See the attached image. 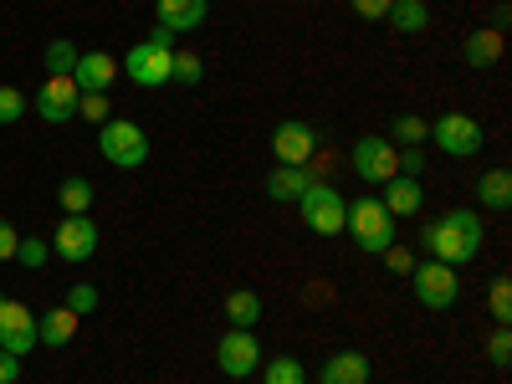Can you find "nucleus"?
Wrapping results in <instances>:
<instances>
[{
  "label": "nucleus",
  "mask_w": 512,
  "mask_h": 384,
  "mask_svg": "<svg viewBox=\"0 0 512 384\" xmlns=\"http://www.w3.org/2000/svg\"><path fill=\"white\" fill-rule=\"evenodd\" d=\"M420 241H425V251H431L436 262L466 267V262L482 256V216L477 210H446L441 221H431L420 231Z\"/></svg>",
  "instance_id": "nucleus-1"
},
{
  "label": "nucleus",
  "mask_w": 512,
  "mask_h": 384,
  "mask_svg": "<svg viewBox=\"0 0 512 384\" xmlns=\"http://www.w3.org/2000/svg\"><path fill=\"white\" fill-rule=\"evenodd\" d=\"M344 231L354 236V246L359 251H369V256H379L384 246H395V236H400V221L384 210L379 200H354L349 210H344Z\"/></svg>",
  "instance_id": "nucleus-2"
},
{
  "label": "nucleus",
  "mask_w": 512,
  "mask_h": 384,
  "mask_svg": "<svg viewBox=\"0 0 512 384\" xmlns=\"http://www.w3.org/2000/svg\"><path fill=\"white\" fill-rule=\"evenodd\" d=\"M98 149H103V159L113 169H139L149 159V134L139 123H128V118H108L98 128Z\"/></svg>",
  "instance_id": "nucleus-3"
},
{
  "label": "nucleus",
  "mask_w": 512,
  "mask_h": 384,
  "mask_svg": "<svg viewBox=\"0 0 512 384\" xmlns=\"http://www.w3.org/2000/svg\"><path fill=\"white\" fill-rule=\"evenodd\" d=\"M297 210H303V226H308V231H318V236H338V231H344V210H349V200L338 195L328 180H313L303 195H297Z\"/></svg>",
  "instance_id": "nucleus-4"
},
{
  "label": "nucleus",
  "mask_w": 512,
  "mask_h": 384,
  "mask_svg": "<svg viewBox=\"0 0 512 384\" xmlns=\"http://www.w3.org/2000/svg\"><path fill=\"white\" fill-rule=\"evenodd\" d=\"M410 287H415V297H420V308H431V313H446L456 297H461V277H456V267H446V262H415V272H410Z\"/></svg>",
  "instance_id": "nucleus-5"
},
{
  "label": "nucleus",
  "mask_w": 512,
  "mask_h": 384,
  "mask_svg": "<svg viewBox=\"0 0 512 384\" xmlns=\"http://www.w3.org/2000/svg\"><path fill=\"white\" fill-rule=\"evenodd\" d=\"M349 164H354V175H359L364 185H384V180L400 175V149H395L390 139L369 134V139H359V144L349 149Z\"/></svg>",
  "instance_id": "nucleus-6"
},
{
  "label": "nucleus",
  "mask_w": 512,
  "mask_h": 384,
  "mask_svg": "<svg viewBox=\"0 0 512 384\" xmlns=\"http://www.w3.org/2000/svg\"><path fill=\"white\" fill-rule=\"evenodd\" d=\"M425 139H436L441 154H451V159H466V154L482 149V123H477L472 113H441Z\"/></svg>",
  "instance_id": "nucleus-7"
},
{
  "label": "nucleus",
  "mask_w": 512,
  "mask_h": 384,
  "mask_svg": "<svg viewBox=\"0 0 512 384\" xmlns=\"http://www.w3.org/2000/svg\"><path fill=\"white\" fill-rule=\"evenodd\" d=\"M216 369L226 379H246L262 369V344H256V333L251 328H231L221 344H216Z\"/></svg>",
  "instance_id": "nucleus-8"
},
{
  "label": "nucleus",
  "mask_w": 512,
  "mask_h": 384,
  "mask_svg": "<svg viewBox=\"0 0 512 384\" xmlns=\"http://www.w3.org/2000/svg\"><path fill=\"white\" fill-rule=\"evenodd\" d=\"M169 47H154V41H139L134 52L123 57V67L118 72H128V82H139V88H164L169 82Z\"/></svg>",
  "instance_id": "nucleus-9"
},
{
  "label": "nucleus",
  "mask_w": 512,
  "mask_h": 384,
  "mask_svg": "<svg viewBox=\"0 0 512 384\" xmlns=\"http://www.w3.org/2000/svg\"><path fill=\"white\" fill-rule=\"evenodd\" d=\"M52 251L62 256V262H88V256L98 251V226L88 216H62V226L52 231Z\"/></svg>",
  "instance_id": "nucleus-10"
},
{
  "label": "nucleus",
  "mask_w": 512,
  "mask_h": 384,
  "mask_svg": "<svg viewBox=\"0 0 512 384\" xmlns=\"http://www.w3.org/2000/svg\"><path fill=\"white\" fill-rule=\"evenodd\" d=\"M0 349L16 354V359H26L36 349V318H31V308L11 303V297L0 303Z\"/></svg>",
  "instance_id": "nucleus-11"
},
{
  "label": "nucleus",
  "mask_w": 512,
  "mask_h": 384,
  "mask_svg": "<svg viewBox=\"0 0 512 384\" xmlns=\"http://www.w3.org/2000/svg\"><path fill=\"white\" fill-rule=\"evenodd\" d=\"M272 154H277V164H313V154H318V134H313L308 123L287 118V123L272 128Z\"/></svg>",
  "instance_id": "nucleus-12"
},
{
  "label": "nucleus",
  "mask_w": 512,
  "mask_h": 384,
  "mask_svg": "<svg viewBox=\"0 0 512 384\" xmlns=\"http://www.w3.org/2000/svg\"><path fill=\"white\" fill-rule=\"evenodd\" d=\"M77 103H82V93H77L72 77H47L36 88V113L47 118V123H67L77 113Z\"/></svg>",
  "instance_id": "nucleus-13"
},
{
  "label": "nucleus",
  "mask_w": 512,
  "mask_h": 384,
  "mask_svg": "<svg viewBox=\"0 0 512 384\" xmlns=\"http://www.w3.org/2000/svg\"><path fill=\"white\" fill-rule=\"evenodd\" d=\"M113 77H118V62H113L108 52H82L77 67H72L77 93H108V88H113Z\"/></svg>",
  "instance_id": "nucleus-14"
},
{
  "label": "nucleus",
  "mask_w": 512,
  "mask_h": 384,
  "mask_svg": "<svg viewBox=\"0 0 512 384\" xmlns=\"http://www.w3.org/2000/svg\"><path fill=\"white\" fill-rule=\"evenodd\" d=\"M318 384H369V354H359V349L328 354L318 369Z\"/></svg>",
  "instance_id": "nucleus-15"
},
{
  "label": "nucleus",
  "mask_w": 512,
  "mask_h": 384,
  "mask_svg": "<svg viewBox=\"0 0 512 384\" xmlns=\"http://www.w3.org/2000/svg\"><path fill=\"white\" fill-rule=\"evenodd\" d=\"M205 6L210 0H154V11H159V26L164 31H195L200 21H205Z\"/></svg>",
  "instance_id": "nucleus-16"
},
{
  "label": "nucleus",
  "mask_w": 512,
  "mask_h": 384,
  "mask_svg": "<svg viewBox=\"0 0 512 384\" xmlns=\"http://www.w3.org/2000/svg\"><path fill=\"white\" fill-rule=\"evenodd\" d=\"M461 57H466V67H477V72L497 67L502 62V31H492V26L472 31V36L461 41Z\"/></svg>",
  "instance_id": "nucleus-17"
},
{
  "label": "nucleus",
  "mask_w": 512,
  "mask_h": 384,
  "mask_svg": "<svg viewBox=\"0 0 512 384\" xmlns=\"http://www.w3.org/2000/svg\"><path fill=\"white\" fill-rule=\"evenodd\" d=\"M379 205L400 221V216H415V210L425 205V190H420L410 175H395V180H384V200H379Z\"/></svg>",
  "instance_id": "nucleus-18"
},
{
  "label": "nucleus",
  "mask_w": 512,
  "mask_h": 384,
  "mask_svg": "<svg viewBox=\"0 0 512 384\" xmlns=\"http://www.w3.org/2000/svg\"><path fill=\"white\" fill-rule=\"evenodd\" d=\"M77 323H82V318H77L72 308H52V313H41V318H36V344H47V349L72 344Z\"/></svg>",
  "instance_id": "nucleus-19"
},
{
  "label": "nucleus",
  "mask_w": 512,
  "mask_h": 384,
  "mask_svg": "<svg viewBox=\"0 0 512 384\" xmlns=\"http://www.w3.org/2000/svg\"><path fill=\"white\" fill-rule=\"evenodd\" d=\"M308 185H313V169L308 164H277L272 175H267V195L272 200H297Z\"/></svg>",
  "instance_id": "nucleus-20"
},
{
  "label": "nucleus",
  "mask_w": 512,
  "mask_h": 384,
  "mask_svg": "<svg viewBox=\"0 0 512 384\" xmlns=\"http://www.w3.org/2000/svg\"><path fill=\"white\" fill-rule=\"evenodd\" d=\"M384 21H390L395 31H405V36H415V31H425V26H431V11H425V0H395V6H390V16H384Z\"/></svg>",
  "instance_id": "nucleus-21"
},
{
  "label": "nucleus",
  "mask_w": 512,
  "mask_h": 384,
  "mask_svg": "<svg viewBox=\"0 0 512 384\" xmlns=\"http://www.w3.org/2000/svg\"><path fill=\"white\" fill-rule=\"evenodd\" d=\"M477 195H482L487 210H507L512 205V175L507 169H487V175L477 180Z\"/></svg>",
  "instance_id": "nucleus-22"
},
{
  "label": "nucleus",
  "mask_w": 512,
  "mask_h": 384,
  "mask_svg": "<svg viewBox=\"0 0 512 384\" xmlns=\"http://www.w3.org/2000/svg\"><path fill=\"white\" fill-rule=\"evenodd\" d=\"M262 384H308V369L303 359L277 354V359H262Z\"/></svg>",
  "instance_id": "nucleus-23"
},
{
  "label": "nucleus",
  "mask_w": 512,
  "mask_h": 384,
  "mask_svg": "<svg viewBox=\"0 0 512 384\" xmlns=\"http://www.w3.org/2000/svg\"><path fill=\"white\" fill-rule=\"evenodd\" d=\"M226 318H231V328H251L256 318H262V297L246 292V287H236V292L226 297Z\"/></svg>",
  "instance_id": "nucleus-24"
},
{
  "label": "nucleus",
  "mask_w": 512,
  "mask_h": 384,
  "mask_svg": "<svg viewBox=\"0 0 512 384\" xmlns=\"http://www.w3.org/2000/svg\"><path fill=\"white\" fill-rule=\"evenodd\" d=\"M57 200H62V216H88V205H93V185L88 180H67L62 190H57Z\"/></svg>",
  "instance_id": "nucleus-25"
},
{
  "label": "nucleus",
  "mask_w": 512,
  "mask_h": 384,
  "mask_svg": "<svg viewBox=\"0 0 512 384\" xmlns=\"http://www.w3.org/2000/svg\"><path fill=\"white\" fill-rule=\"evenodd\" d=\"M425 134H431V123L415 118V113H400V118H395V139H390V144H395V149H400V144H405V149H420V144H425Z\"/></svg>",
  "instance_id": "nucleus-26"
},
{
  "label": "nucleus",
  "mask_w": 512,
  "mask_h": 384,
  "mask_svg": "<svg viewBox=\"0 0 512 384\" xmlns=\"http://www.w3.org/2000/svg\"><path fill=\"white\" fill-rule=\"evenodd\" d=\"M205 77V62L195 52H175L169 57V82H180V88H195V82Z\"/></svg>",
  "instance_id": "nucleus-27"
},
{
  "label": "nucleus",
  "mask_w": 512,
  "mask_h": 384,
  "mask_svg": "<svg viewBox=\"0 0 512 384\" xmlns=\"http://www.w3.org/2000/svg\"><path fill=\"white\" fill-rule=\"evenodd\" d=\"M77 47H72V41H52V47H47V77H72V67H77Z\"/></svg>",
  "instance_id": "nucleus-28"
},
{
  "label": "nucleus",
  "mask_w": 512,
  "mask_h": 384,
  "mask_svg": "<svg viewBox=\"0 0 512 384\" xmlns=\"http://www.w3.org/2000/svg\"><path fill=\"white\" fill-rule=\"evenodd\" d=\"M47 256H52V241H41V236H21L16 241V262L21 267H41Z\"/></svg>",
  "instance_id": "nucleus-29"
},
{
  "label": "nucleus",
  "mask_w": 512,
  "mask_h": 384,
  "mask_svg": "<svg viewBox=\"0 0 512 384\" xmlns=\"http://www.w3.org/2000/svg\"><path fill=\"white\" fill-rule=\"evenodd\" d=\"M487 308H492V318H497V323H507V318H512V282H507V277H497V282H492Z\"/></svg>",
  "instance_id": "nucleus-30"
},
{
  "label": "nucleus",
  "mask_w": 512,
  "mask_h": 384,
  "mask_svg": "<svg viewBox=\"0 0 512 384\" xmlns=\"http://www.w3.org/2000/svg\"><path fill=\"white\" fill-rule=\"evenodd\" d=\"M77 118H88V123H108L113 113H108V93H82V103H77Z\"/></svg>",
  "instance_id": "nucleus-31"
},
{
  "label": "nucleus",
  "mask_w": 512,
  "mask_h": 384,
  "mask_svg": "<svg viewBox=\"0 0 512 384\" xmlns=\"http://www.w3.org/2000/svg\"><path fill=\"white\" fill-rule=\"evenodd\" d=\"M67 308H72L77 318H88V313L98 308V287H93V282H77V287L67 292Z\"/></svg>",
  "instance_id": "nucleus-32"
},
{
  "label": "nucleus",
  "mask_w": 512,
  "mask_h": 384,
  "mask_svg": "<svg viewBox=\"0 0 512 384\" xmlns=\"http://www.w3.org/2000/svg\"><path fill=\"white\" fill-rule=\"evenodd\" d=\"M487 359H492L497 369H507V359H512V333H507V323H497V333L487 338Z\"/></svg>",
  "instance_id": "nucleus-33"
},
{
  "label": "nucleus",
  "mask_w": 512,
  "mask_h": 384,
  "mask_svg": "<svg viewBox=\"0 0 512 384\" xmlns=\"http://www.w3.org/2000/svg\"><path fill=\"white\" fill-rule=\"evenodd\" d=\"M379 256H384V267H390L395 277H410V272H415V256H410V251H405L400 241H395V246H384Z\"/></svg>",
  "instance_id": "nucleus-34"
},
{
  "label": "nucleus",
  "mask_w": 512,
  "mask_h": 384,
  "mask_svg": "<svg viewBox=\"0 0 512 384\" xmlns=\"http://www.w3.org/2000/svg\"><path fill=\"white\" fill-rule=\"evenodd\" d=\"M26 113V93L21 88H0V123H16Z\"/></svg>",
  "instance_id": "nucleus-35"
},
{
  "label": "nucleus",
  "mask_w": 512,
  "mask_h": 384,
  "mask_svg": "<svg viewBox=\"0 0 512 384\" xmlns=\"http://www.w3.org/2000/svg\"><path fill=\"white\" fill-rule=\"evenodd\" d=\"M390 6H395V0H349V11L359 21H384V16H390Z\"/></svg>",
  "instance_id": "nucleus-36"
},
{
  "label": "nucleus",
  "mask_w": 512,
  "mask_h": 384,
  "mask_svg": "<svg viewBox=\"0 0 512 384\" xmlns=\"http://www.w3.org/2000/svg\"><path fill=\"white\" fill-rule=\"evenodd\" d=\"M16 241H21V231L11 221H0V262H16Z\"/></svg>",
  "instance_id": "nucleus-37"
},
{
  "label": "nucleus",
  "mask_w": 512,
  "mask_h": 384,
  "mask_svg": "<svg viewBox=\"0 0 512 384\" xmlns=\"http://www.w3.org/2000/svg\"><path fill=\"white\" fill-rule=\"evenodd\" d=\"M420 169H425V154H420V149H400V175H410V180H415Z\"/></svg>",
  "instance_id": "nucleus-38"
},
{
  "label": "nucleus",
  "mask_w": 512,
  "mask_h": 384,
  "mask_svg": "<svg viewBox=\"0 0 512 384\" xmlns=\"http://www.w3.org/2000/svg\"><path fill=\"white\" fill-rule=\"evenodd\" d=\"M16 379H21V359L0 349V384H16Z\"/></svg>",
  "instance_id": "nucleus-39"
},
{
  "label": "nucleus",
  "mask_w": 512,
  "mask_h": 384,
  "mask_svg": "<svg viewBox=\"0 0 512 384\" xmlns=\"http://www.w3.org/2000/svg\"><path fill=\"white\" fill-rule=\"evenodd\" d=\"M149 41H154V47H169V52H175V31H164V26H159Z\"/></svg>",
  "instance_id": "nucleus-40"
},
{
  "label": "nucleus",
  "mask_w": 512,
  "mask_h": 384,
  "mask_svg": "<svg viewBox=\"0 0 512 384\" xmlns=\"http://www.w3.org/2000/svg\"><path fill=\"white\" fill-rule=\"evenodd\" d=\"M0 303H6V297H0Z\"/></svg>",
  "instance_id": "nucleus-41"
}]
</instances>
